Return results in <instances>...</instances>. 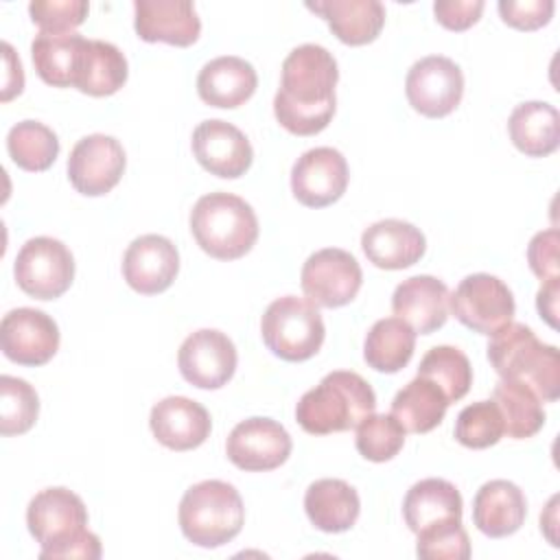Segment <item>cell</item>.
Returning <instances> with one entry per match:
<instances>
[{
  "label": "cell",
  "mask_w": 560,
  "mask_h": 560,
  "mask_svg": "<svg viewBox=\"0 0 560 560\" xmlns=\"http://www.w3.org/2000/svg\"><path fill=\"white\" fill-rule=\"evenodd\" d=\"M90 4L85 0H35L28 4L33 24L39 26V33L66 35L74 33L85 18Z\"/></svg>",
  "instance_id": "cell-40"
},
{
  "label": "cell",
  "mask_w": 560,
  "mask_h": 560,
  "mask_svg": "<svg viewBox=\"0 0 560 560\" xmlns=\"http://www.w3.org/2000/svg\"><path fill=\"white\" fill-rule=\"evenodd\" d=\"M190 232L197 245L217 260L245 256L258 238L254 208L232 192H208L190 212Z\"/></svg>",
  "instance_id": "cell-5"
},
{
  "label": "cell",
  "mask_w": 560,
  "mask_h": 560,
  "mask_svg": "<svg viewBox=\"0 0 560 560\" xmlns=\"http://www.w3.org/2000/svg\"><path fill=\"white\" fill-rule=\"evenodd\" d=\"M256 85L258 77L254 66L234 55L210 59L197 77L199 98L210 107L223 109H234L249 101Z\"/></svg>",
  "instance_id": "cell-24"
},
{
  "label": "cell",
  "mask_w": 560,
  "mask_h": 560,
  "mask_svg": "<svg viewBox=\"0 0 560 560\" xmlns=\"http://www.w3.org/2000/svg\"><path fill=\"white\" fill-rule=\"evenodd\" d=\"M238 354L234 341L214 328L195 330L184 339L177 352L182 376L199 389L223 387L236 370Z\"/></svg>",
  "instance_id": "cell-14"
},
{
  "label": "cell",
  "mask_w": 560,
  "mask_h": 560,
  "mask_svg": "<svg viewBox=\"0 0 560 560\" xmlns=\"http://www.w3.org/2000/svg\"><path fill=\"white\" fill-rule=\"evenodd\" d=\"M462 494L451 481L429 477L407 490L402 516L407 527L418 534L433 523L462 521Z\"/></svg>",
  "instance_id": "cell-28"
},
{
  "label": "cell",
  "mask_w": 560,
  "mask_h": 560,
  "mask_svg": "<svg viewBox=\"0 0 560 560\" xmlns=\"http://www.w3.org/2000/svg\"><path fill=\"white\" fill-rule=\"evenodd\" d=\"M26 525L42 547V560L101 558V540L85 527L88 510L81 497L68 488L37 492L26 508Z\"/></svg>",
  "instance_id": "cell-2"
},
{
  "label": "cell",
  "mask_w": 560,
  "mask_h": 560,
  "mask_svg": "<svg viewBox=\"0 0 560 560\" xmlns=\"http://www.w3.org/2000/svg\"><path fill=\"white\" fill-rule=\"evenodd\" d=\"M177 271V247L162 234H142L133 238L122 256V276L127 284L142 295L166 291Z\"/></svg>",
  "instance_id": "cell-18"
},
{
  "label": "cell",
  "mask_w": 560,
  "mask_h": 560,
  "mask_svg": "<svg viewBox=\"0 0 560 560\" xmlns=\"http://www.w3.org/2000/svg\"><path fill=\"white\" fill-rule=\"evenodd\" d=\"M448 289L433 276H413L402 280L392 295V311L407 322L413 332L431 335L448 319Z\"/></svg>",
  "instance_id": "cell-21"
},
{
  "label": "cell",
  "mask_w": 560,
  "mask_h": 560,
  "mask_svg": "<svg viewBox=\"0 0 560 560\" xmlns=\"http://www.w3.org/2000/svg\"><path fill=\"white\" fill-rule=\"evenodd\" d=\"M418 376L433 381L444 392L448 402L464 398L472 385L470 361L455 346L431 348L418 365Z\"/></svg>",
  "instance_id": "cell-35"
},
{
  "label": "cell",
  "mask_w": 560,
  "mask_h": 560,
  "mask_svg": "<svg viewBox=\"0 0 560 560\" xmlns=\"http://www.w3.org/2000/svg\"><path fill=\"white\" fill-rule=\"evenodd\" d=\"M488 361L501 378L527 385L540 400L553 402L560 396V354L556 346L536 339L525 324L510 322L490 335Z\"/></svg>",
  "instance_id": "cell-3"
},
{
  "label": "cell",
  "mask_w": 560,
  "mask_h": 560,
  "mask_svg": "<svg viewBox=\"0 0 560 560\" xmlns=\"http://www.w3.org/2000/svg\"><path fill=\"white\" fill-rule=\"evenodd\" d=\"M361 282L363 271L357 258L339 247H326L311 254L300 276L306 300L322 308L346 306L357 298Z\"/></svg>",
  "instance_id": "cell-10"
},
{
  "label": "cell",
  "mask_w": 560,
  "mask_h": 560,
  "mask_svg": "<svg viewBox=\"0 0 560 560\" xmlns=\"http://www.w3.org/2000/svg\"><path fill=\"white\" fill-rule=\"evenodd\" d=\"M558 293H560V278L547 280L542 282V287L536 293V308L540 313V317L556 328L558 326Z\"/></svg>",
  "instance_id": "cell-45"
},
{
  "label": "cell",
  "mask_w": 560,
  "mask_h": 560,
  "mask_svg": "<svg viewBox=\"0 0 560 560\" xmlns=\"http://www.w3.org/2000/svg\"><path fill=\"white\" fill-rule=\"evenodd\" d=\"M122 144L105 133L81 138L68 158V179L77 192L98 197L109 192L125 173Z\"/></svg>",
  "instance_id": "cell-15"
},
{
  "label": "cell",
  "mask_w": 560,
  "mask_h": 560,
  "mask_svg": "<svg viewBox=\"0 0 560 560\" xmlns=\"http://www.w3.org/2000/svg\"><path fill=\"white\" fill-rule=\"evenodd\" d=\"M133 28L142 42L190 46L201 33V20L188 0H136Z\"/></svg>",
  "instance_id": "cell-19"
},
{
  "label": "cell",
  "mask_w": 560,
  "mask_h": 560,
  "mask_svg": "<svg viewBox=\"0 0 560 560\" xmlns=\"http://www.w3.org/2000/svg\"><path fill=\"white\" fill-rule=\"evenodd\" d=\"M483 7L481 0H438L433 2V13L444 28L466 31L481 18Z\"/></svg>",
  "instance_id": "cell-43"
},
{
  "label": "cell",
  "mask_w": 560,
  "mask_h": 560,
  "mask_svg": "<svg viewBox=\"0 0 560 560\" xmlns=\"http://www.w3.org/2000/svg\"><path fill=\"white\" fill-rule=\"evenodd\" d=\"M405 94L409 105L422 116L444 118L462 103L464 74L453 59L429 55L409 68Z\"/></svg>",
  "instance_id": "cell-11"
},
{
  "label": "cell",
  "mask_w": 560,
  "mask_h": 560,
  "mask_svg": "<svg viewBox=\"0 0 560 560\" xmlns=\"http://www.w3.org/2000/svg\"><path fill=\"white\" fill-rule=\"evenodd\" d=\"M192 153L210 175L223 179L245 175L254 160V149L247 136L221 118H210L195 127Z\"/></svg>",
  "instance_id": "cell-17"
},
{
  "label": "cell",
  "mask_w": 560,
  "mask_h": 560,
  "mask_svg": "<svg viewBox=\"0 0 560 560\" xmlns=\"http://www.w3.org/2000/svg\"><path fill=\"white\" fill-rule=\"evenodd\" d=\"M508 133L521 153L545 158L560 144V114L545 101L521 103L510 114Z\"/></svg>",
  "instance_id": "cell-27"
},
{
  "label": "cell",
  "mask_w": 560,
  "mask_h": 560,
  "mask_svg": "<svg viewBox=\"0 0 560 560\" xmlns=\"http://www.w3.org/2000/svg\"><path fill=\"white\" fill-rule=\"evenodd\" d=\"M7 151L24 171L39 173L52 166L59 155L57 133L39 120H22L9 129Z\"/></svg>",
  "instance_id": "cell-34"
},
{
  "label": "cell",
  "mask_w": 560,
  "mask_h": 560,
  "mask_svg": "<svg viewBox=\"0 0 560 560\" xmlns=\"http://www.w3.org/2000/svg\"><path fill=\"white\" fill-rule=\"evenodd\" d=\"M339 79L337 61L319 44H302L282 61V79L273 98L276 120L295 136H315L332 120Z\"/></svg>",
  "instance_id": "cell-1"
},
{
  "label": "cell",
  "mask_w": 560,
  "mask_h": 560,
  "mask_svg": "<svg viewBox=\"0 0 560 560\" xmlns=\"http://www.w3.org/2000/svg\"><path fill=\"white\" fill-rule=\"evenodd\" d=\"M527 516L523 490L508 479L486 481L472 499V523L490 538H503L521 529Z\"/></svg>",
  "instance_id": "cell-23"
},
{
  "label": "cell",
  "mask_w": 560,
  "mask_h": 560,
  "mask_svg": "<svg viewBox=\"0 0 560 560\" xmlns=\"http://www.w3.org/2000/svg\"><path fill=\"white\" fill-rule=\"evenodd\" d=\"M129 68L122 50L103 39H85L74 85L90 96H109L127 81Z\"/></svg>",
  "instance_id": "cell-29"
},
{
  "label": "cell",
  "mask_w": 560,
  "mask_h": 560,
  "mask_svg": "<svg viewBox=\"0 0 560 560\" xmlns=\"http://www.w3.org/2000/svg\"><path fill=\"white\" fill-rule=\"evenodd\" d=\"M407 431L392 413H370L357 424V451L370 462H389L405 444Z\"/></svg>",
  "instance_id": "cell-37"
},
{
  "label": "cell",
  "mask_w": 560,
  "mask_h": 560,
  "mask_svg": "<svg viewBox=\"0 0 560 560\" xmlns=\"http://www.w3.org/2000/svg\"><path fill=\"white\" fill-rule=\"evenodd\" d=\"M492 402L503 418V431L514 440L532 438L545 424L542 400L518 381L501 378L492 389Z\"/></svg>",
  "instance_id": "cell-33"
},
{
  "label": "cell",
  "mask_w": 560,
  "mask_h": 560,
  "mask_svg": "<svg viewBox=\"0 0 560 560\" xmlns=\"http://www.w3.org/2000/svg\"><path fill=\"white\" fill-rule=\"evenodd\" d=\"M348 162L332 147L304 151L291 168L293 197L306 208L335 203L348 188Z\"/></svg>",
  "instance_id": "cell-16"
},
{
  "label": "cell",
  "mask_w": 560,
  "mask_h": 560,
  "mask_svg": "<svg viewBox=\"0 0 560 560\" xmlns=\"http://www.w3.org/2000/svg\"><path fill=\"white\" fill-rule=\"evenodd\" d=\"M304 510L317 529L326 534H341L357 523L361 501L348 481L317 479L306 488Z\"/></svg>",
  "instance_id": "cell-26"
},
{
  "label": "cell",
  "mask_w": 560,
  "mask_h": 560,
  "mask_svg": "<svg viewBox=\"0 0 560 560\" xmlns=\"http://www.w3.org/2000/svg\"><path fill=\"white\" fill-rule=\"evenodd\" d=\"M503 433V418L492 400L464 407L455 420V440L466 448L494 446Z\"/></svg>",
  "instance_id": "cell-38"
},
{
  "label": "cell",
  "mask_w": 560,
  "mask_h": 560,
  "mask_svg": "<svg viewBox=\"0 0 560 560\" xmlns=\"http://www.w3.org/2000/svg\"><path fill=\"white\" fill-rule=\"evenodd\" d=\"M260 332L265 346L284 361L315 357L326 337L317 306L298 295L273 300L260 319Z\"/></svg>",
  "instance_id": "cell-7"
},
{
  "label": "cell",
  "mask_w": 560,
  "mask_h": 560,
  "mask_svg": "<svg viewBox=\"0 0 560 560\" xmlns=\"http://www.w3.org/2000/svg\"><path fill=\"white\" fill-rule=\"evenodd\" d=\"M413 350H416L413 328L398 317H385L374 322V326L365 335L363 359L376 372L396 374L411 361Z\"/></svg>",
  "instance_id": "cell-32"
},
{
  "label": "cell",
  "mask_w": 560,
  "mask_h": 560,
  "mask_svg": "<svg viewBox=\"0 0 560 560\" xmlns=\"http://www.w3.org/2000/svg\"><path fill=\"white\" fill-rule=\"evenodd\" d=\"M361 249L378 269H407L416 265L427 249L424 234L409 221L383 219L365 228Z\"/></svg>",
  "instance_id": "cell-22"
},
{
  "label": "cell",
  "mask_w": 560,
  "mask_h": 560,
  "mask_svg": "<svg viewBox=\"0 0 560 560\" xmlns=\"http://www.w3.org/2000/svg\"><path fill=\"white\" fill-rule=\"evenodd\" d=\"M85 37L79 33H39L31 44V57L39 79L55 88L74 85Z\"/></svg>",
  "instance_id": "cell-31"
},
{
  "label": "cell",
  "mask_w": 560,
  "mask_h": 560,
  "mask_svg": "<svg viewBox=\"0 0 560 560\" xmlns=\"http://www.w3.org/2000/svg\"><path fill=\"white\" fill-rule=\"evenodd\" d=\"M374 409L376 396L370 383L357 372L335 370L300 398L295 420L311 435H328L357 429Z\"/></svg>",
  "instance_id": "cell-4"
},
{
  "label": "cell",
  "mask_w": 560,
  "mask_h": 560,
  "mask_svg": "<svg viewBox=\"0 0 560 560\" xmlns=\"http://www.w3.org/2000/svg\"><path fill=\"white\" fill-rule=\"evenodd\" d=\"M416 553L424 560H468L470 540L462 521H442L420 529Z\"/></svg>",
  "instance_id": "cell-39"
},
{
  "label": "cell",
  "mask_w": 560,
  "mask_h": 560,
  "mask_svg": "<svg viewBox=\"0 0 560 560\" xmlns=\"http://www.w3.org/2000/svg\"><path fill=\"white\" fill-rule=\"evenodd\" d=\"M553 0H501L499 13L501 20L518 31H536L545 26L553 15Z\"/></svg>",
  "instance_id": "cell-41"
},
{
  "label": "cell",
  "mask_w": 560,
  "mask_h": 560,
  "mask_svg": "<svg viewBox=\"0 0 560 560\" xmlns=\"http://www.w3.org/2000/svg\"><path fill=\"white\" fill-rule=\"evenodd\" d=\"M13 273L26 295L55 300L63 295L74 280V258L59 238L35 236L20 247Z\"/></svg>",
  "instance_id": "cell-8"
},
{
  "label": "cell",
  "mask_w": 560,
  "mask_h": 560,
  "mask_svg": "<svg viewBox=\"0 0 560 560\" xmlns=\"http://www.w3.org/2000/svg\"><path fill=\"white\" fill-rule=\"evenodd\" d=\"M306 7L322 15L332 35L348 46L374 42L385 26V7L378 0H322Z\"/></svg>",
  "instance_id": "cell-25"
},
{
  "label": "cell",
  "mask_w": 560,
  "mask_h": 560,
  "mask_svg": "<svg viewBox=\"0 0 560 560\" xmlns=\"http://www.w3.org/2000/svg\"><path fill=\"white\" fill-rule=\"evenodd\" d=\"M39 413V398L33 385L24 378L2 374L0 376V433L22 435L26 433Z\"/></svg>",
  "instance_id": "cell-36"
},
{
  "label": "cell",
  "mask_w": 560,
  "mask_h": 560,
  "mask_svg": "<svg viewBox=\"0 0 560 560\" xmlns=\"http://www.w3.org/2000/svg\"><path fill=\"white\" fill-rule=\"evenodd\" d=\"M0 348L18 365H44L59 350L57 322L39 308H13L2 317Z\"/></svg>",
  "instance_id": "cell-13"
},
{
  "label": "cell",
  "mask_w": 560,
  "mask_h": 560,
  "mask_svg": "<svg viewBox=\"0 0 560 560\" xmlns=\"http://www.w3.org/2000/svg\"><path fill=\"white\" fill-rule=\"evenodd\" d=\"M2 55H4V83H2V101H11L15 94L22 92L24 88V72L20 57H15L11 44H2Z\"/></svg>",
  "instance_id": "cell-44"
},
{
  "label": "cell",
  "mask_w": 560,
  "mask_h": 560,
  "mask_svg": "<svg viewBox=\"0 0 560 560\" xmlns=\"http://www.w3.org/2000/svg\"><path fill=\"white\" fill-rule=\"evenodd\" d=\"M448 405V398L433 381L416 376L394 396L392 416L409 433H429L444 420Z\"/></svg>",
  "instance_id": "cell-30"
},
{
  "label": "cell",
  "mask_w": 560,
  "mask_h": 560,
  "mask_svg": "<svg viewBox=\"0 0 560 560\" xmlns=\"http://www.w3.org/2000/svg\"><path fill=\"white\" fill-rule=\"evenodd\" d=\"M149 424L155 440L171 451H190L201 446L212 429L206 407L186 396H166L155 402Z\"/></svg>",
  "instance_id": "cell-20"
},
{
  "label": "cell",
  "mask_w": 560,
  "mask_h": 560,
  "mask_svg": "<svg viewBox=\"0 0 560 560\" xmlns=\"http://www.w3.org/2000/svg\"><path fill=\"white\" fill-rule=\"evenodd\" d=\"M448 308L466 328L494 335L514 317L516 304L508 284L490 273L466 276L448 298Z\"/></svg>",
  "instance_id": "cell-9"
},
{
  "label": "cell",
  "mask_w": 560,
  "mask_h": 560,
  "mask_svg": "<svg viewBox=\"0 0 560 560\" xmlns=\"http://www.w3.org/2000/svg\"><path fill=\"white\" fill-rule=\"evenodd\" d=\"M558 230H542L538 234H534V238L527 245V262L529 269L534 271V276L540 278V282L560 278L558 271Z\"/></svg>",
  "instance_id": "cell-42"
},
{
  "label": "cell",
  "mask_w": 560,
  "mask_h": 560,
  "mask_svg": "<svg viewBox=\"0 0 560 560\" xmlns=\"http://www.w3.org/2000/svg\"><path fill=\"white\" fill-rule=\"evenodd\" d=\"M291 435L280 422L254 416L230 431L225 453L236 468L265 472L282 466L291 455Z\"/></svg>",
  "instance_id": "cell-12"
},
{
  "label": "cell",
  "mask_w": 560,
  "mask_h": 560,
  "mask_svg": "<svg viewBox=\"0 0 560 560\" xmlns=\"http://www.w3.org/2000/svg\"><path fill=\"white\" fill-rule=\"evenodd\" d=\"M177 518L182 534L192 545L214 549L238 536L245 523V505L232 483L206 479L184 492Z\"/></svg>",
  "instance_id": "cell-6"
}]
</instances>
